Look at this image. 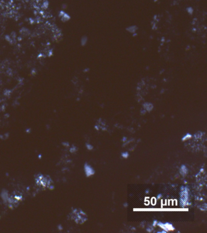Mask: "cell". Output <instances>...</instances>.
I'll list each match as a JSON object with an SVG mask.
<instances>
[{
	"label": "cell",
	"mask_w": 207,
	"mask_h": 233,
	"mask_svg": "<svg viewBox=\"0 0 207 233\" xmlns=\"http://www.w3.org/2000/svg\"><path fill=\"white\" fill-rule=\"evenodd\" d=\"M36 181H37V183L38 184V185L42 186L44 188H49L50 186L52 185H51V180L50 179L49 177L43 176V175L39 176L37 177Z\"/></svg>",
	"instance_id": "obj_1"
},
{
	"label": "cell",
	"mask_w": 207,
	"mask_h": 233,
	"mask_svg": "<svg viewBox=\"0 0 207 233\" xmlns=\"http://www.w3.org/2000/svg\"><path fill=\"white\" fill-rule=\"evenodd\" d=\"M85 171L86 173L87 176H91V175L94 174V170L92 169V168L88 166V165H85Z\"/></svg>",
	"instance_id": "obj_2"
},
{
	"label": "cell",
	"mask_w": 207,
	"mask_h": 233,
	"mask_svg": "<svg viewBox=\"0 0 207 233\" xmlns=\"http://www.w3.org/2000/svg\"><path fill=\"white\" fill-rule=\"evenodd\" d=\"M191 134H187L185 136V137H183L182 139V140H186V139H189V138H191Z\"/></svg>",
	"instance_id": "obj_3"
},
{
	"label": "cell",
	"mask_w": 207,
	"mask_h": 233,
	"mask_svg": "<svg viewBox=\"0 0 207 233\" xmlns=\"http://www.w3.org/2000/svg\"><path fill=\"white\" fill-rule=\"evenodd\" d=\"M122 157L123 158H127L128 157V154L127 152H125V153L122 154Z\"/></svg>",
	"instance_id": "obj_4"
},
{
	"label": "cell",
	"mask_w": 207,
	"mask_h": 233,
	"mask_svg": "<svg viewBox=\"0 0 207 233\" xmlns=\"http://www.w3.org/2000/svg\"><path fill=\"white\" fill-rule=\"evenodd\" d=\"M87 148H88L89 149H92L93 147H92L91 145H90V144H87Z\"/></svg>",
	"instance_id": "obj_5"
}]
</instances>
